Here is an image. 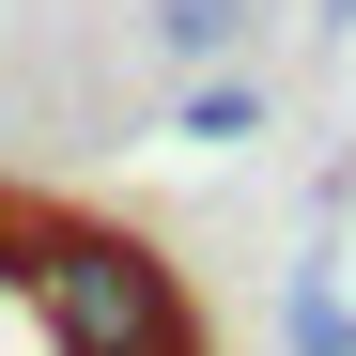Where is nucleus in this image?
Returning a JSON list of instances; mask_svg holds the SVG:
<instances>
[{
    "instance_id": "1",
    "label": "nucleus",
    "mask_w": 356,
    "mask_h": 356,
    "mask_svg": "<svg viewBox=\"0 0 356 356\" xmlns=\"http://www.w3.org/2000/svg\"><path fill=\"white\" fill-rule=\"evenodd\" d=\"M16 264H31V310H47L63 356H202L186 279L140 232H16Z\"/></svg>"
},
{
    "instance_id": "2",
    "label": "nucleus",
    "mask_w": 356,
    "mask_h": 356,
    "mask_svg": "<svg viewBox=\"0 0 356 356\" xmlns=\"http://www.w3.org/2000/svg\"><path fill=\"white\" fill-rule=\"evenodd\" d=\"M248 31H264V0H155V47H170V63H232Z\"/></svg>"
},
{
    "instance_id": "3",
    "label": "nucleus",
    "mask_w": 356,
    "mask_h": 356,
    "mask_svg": "<svg viewBox=\"0 0 356 356\" xmlns=\"http://www.w3.org/2000/svg\"><path fill=\"white\" fill-rule=\"evenodd\" d=\"M248 124H264L248 78H202V93H186V140H248Z\"/></svg>"
},
{
    "instance_id": "4",
    "label": "nucleus",
    "mask_w": 356,
    "mask_h": 356,
    "mask_svg": "<svg viewBox=\"0 0 356 356\" xmlns=\"http://www.w3.org/2000/svg\"><path fill=\"white\" fill-rule=\"evenodd\" d=\"M0 248H16V202H0Z\"/></svg>"
}]
</instances>
